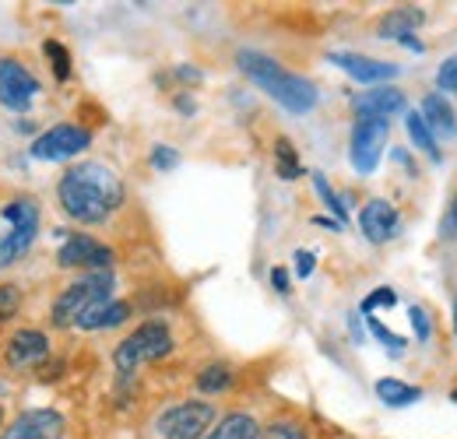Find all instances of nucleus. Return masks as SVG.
<instances>
[{
    "label": "nucleus",
    "instance_id": "f257e3e1",
    "mask_svg": "<svg viewBox=\"0 0 457 439\" xmlns=\"http://www.w3.org/2000/svg\"><path fill=\"white\" fill-rule=\"evenodd\" d=\"M60 208L81 225H99L123 204V183L110 165L81 162L63 172L57 186Z\"/></svg>",
    "mask_w": 457,
    "mask_h": 439
},
{
    "label": "nucleus",
    "instance_id": "f03ea898",
    "mask_svg": "<svg viewBox=\"0 0 457 439\" xmlns=\"http://www.w3.org/2000/svg\"><path fill=\"white\" fill-rule=\"evenodd\" d=\"M236 63L239 70L257 85L264 88L278 106H286L288 112H310L317 106V85L306 81L303 74H292L286 70L278 60L257 54V50H239L236 54Z\"/></svg>",
    "mask_w": 457,
    "mask_h": 439
},
{
    "label": "nucleus",
    "instance_id": "7ed1b4c3",
    "mask_svg": "<svg viewBox=\"0 0 457 439\" xmlns=\"http://www.w3.org/2000/svg\"><path fill=\"white\" fill-rule=\"evenodd\" d=\"M170 352H172L170 327H166L162 320H148V324H141V327L134 330L130 337H123V341L116 344V352H113L116 373H120V377H130L141 362H155V359H162V355H170Z\"/></svg>",
    "mask_w": 457,
    "mask_h": 439
},
{
    "label": "nucleus",
    "instance_id": "20e7f679",
    "mask_svg": "<svg viewBox=\"0 0 457 439\" xmlns=\"http://www.w3.org/2000/svg\"><path fill=\"white\" fill-rule=\"evenodd\" d=\"M113 285L116 281L110 271H92V275H85L81 281H74L57 302H54V324H57V327L78 324L92 306L113 299Z\"/></svg>",
    "mask_w": 457,
    "mask_h": 439
},
{
    "label": "nucleus",
    "instance_id": "39448f33",
    "mask_svg": "<svg viewBox=\"0 0 457 439\" xmlns=\"http://www.w3.org/2000/svg\"><path fill=\"white\" fill-rule=\"evenodd\" d=\"M4 219L11 221V232L0 239V268H11V264H18V257L32 246V239H36V232H39L43 211H39L36 201L18 197V201L4 204Z\"/></svg>",
    "mask_w": 457,
    "mask_h": 439
},
{
    "label": "nucleus",
    "instance_id": "423d86ee",
    "mask_svg": "<svg viewBox=\"0 0 457 439\" xmlns=\"http://www.w3.org/2000/svg\"><path fill=\"white\" fill-rule=\"evenodd\" d=\"M88 145H92V134L85 127L57 123V127H50L46 134H39L32 141V159H39V162H63V159L81 155Z\"/></svg>",
    "mask_w": 457,
    "mask_h": 439
},
{
    "label": "nucleus",
    "instance_id": "0eeeda50",
    "mask_svg": "<svg viewBox=\"0 0 457 439\" xmlns=\"http://www.w3.org/2000/svg\"><path fill=\"white\" fill-rule=\"evenodd\" d=\"M215 422V408L208 401H187L170 408L159 418V433L166 439H201Z\"/></svg>",
    "mask_w": 457,
    "mask_h": 439
},
{
    "label": "nucleus",
    "instance_id": "6e6552de",
    "mask_svg": "<svg viewBox=\"0 0 457 439\" xmlns=\"http://www.w3.org/2000/svg\"><path fill=\"white\" fill-rule=\"evenodd\" d=\"M387 130H391L387 120H355L348 155H352V165L359 176H370L377 169L384 148H387Z\"/></svg>",
    "mask_w": 457,
    "mask_h": 439
},
{
    "label": "nucleus",
    "instance_id": "1a4fd4ad",
    "mask_svg": "<svg viewBox=\"0 0 457 439\" xmlns=\"http://www.w3.org/2000/svg\"><path fill=\"white\" fill-rule=\"evenodd\" d=\"M39 81L18 63V60H0V103L11 112H25L32 106V99L39 95Z\"/></svg>",
    "mask_w": 457,
    "mask_h": 439
},
{
    "label": "nucleus",
    "instance_id": "9d476101",
    "mask_svg": "<svg viewBox=\"0 0 457 439\" xmlns=\"http://www.w3.org/2000/svg\"><path fill=\"white\" fill-rule=\"evenodd\" d=\"M60 268H92V271H110L113 264V250L96 243L92 236H71L57 253Z\"/></svg>",
    "mask_w": 457,
    "mask_h": 439
},
{
    "label": "nucleus",
    "instance_id": "9b49d317",
    "mask_svg": "<svg viewBox=\"0 0 457 439\" xmlns=\"http://www.w3.org/2000/svg\"><path fill=\"white\" fill-rule=\"evenodd\" d=\"M60 436H63V418H60L57 411L39 408V411L18 415V418L4 429L0 439H60Z\"/></svg>",
    "mask_w": 457,
    "mask_h": 439
},
{
    "label": "nucleus",
    "instance_id": "f8f14e48",
    "mask_svg": "<svg viewBox=\"0 0 457 439\" xmlns=\"http://www.w3.org/2000/svg\"><path fill=\"white\" fill-rule=\"evenodd\" d=\"M359 228L366 232L370 243H387L401 232V215L387 201H370L359 215Z\"/></svg>",
    "mask_w": 457,
    "mask_h": 439
},
{
    "label": "nucleus",
    "instance_id": "ddd939ff",
    "mask_svg": "<svg viewBox=\"0 0 457 439\" xmlns=\"http://www.w3.org/2000/svg\"><path fill=\"white\" fill-rule=\"evenodd\" d=\"M331 63H338L348 78H355L362 85H380V81H391L398 74L395 63L373 60V56H362V54H331Z\"/></svg>",
    "mask_w": 457,
    "mask_h": 439
},
{
    "label": "nucleus",
    "instance_id": "4468645a",
    "mask_svg": "<svg viewBox=\"0 0 457 439\" xmlns=\"http://www.w3.org/2000/svg\"><path fill=\"white\" fill-rule=\"evenodd\" d=\"M404 110V95L391 85H377L373 92H362L355 99V112L359 120H391L395 112Z\"/></svg>",
    "mask_w": 457,
    "mask_h": 439
},
{
    "label": "nucleus",
    "instance_id": "2eb2a0df",
    "mask_svg": "<svg viewBox=\"0 0 457 439\" xmlns=\"http://www.w3.org/2000/svg\"><path fill=\"white\" fill-rule=\"evenodd\" d=\"M46 352H50V341L43 330H18V334H11L4 355L11 366L21 369V366H36L39 359H46Z\"/></svg>",
    "mask_w": 457,
    "mask_h": 439
},
{
    "label": "nucleus",
    "instance_id": "dca6fc26",
    "mask_svg": "<svg viewBox=\"0 0 457 439\" xmlns=\"http://www.w3.org/2000/svg\"><path fill=\"white\" fill-rule=\"evenodd\" d=\"M422 120H426V127L433 130V137H454L457 134L454 106H451L444 95H426V103H422Z\"/></svg>",
    "mask_w": 457,
    "mask_h": 439
},
{
    "label": "nucleus",
    "instance_id": "f3484780",
    "mask_svg": "<svg viewBox=\"0 0 457 439\" xmlns=\"http://www.w3.org/2000/svg\"><path fill=\"white\" fill-rule=\"evenodd\" d=\"M130 317V306L127 302H99V306H92L74 327H81V330H106V327H116V324H123Z\"/></svg>",
    "mask_w": 457,
    "mask_h": 439
},
{
    "label": "nucleus",
    "instance_id": "a211bd4d",
    "mask_svg": "<svg viewBox=\"0 0 457 439\" xmlns=\"http://www.w3.org/2000/svg\"><path fill=\"white\" fill-rule=\"evenodd\" d=\"M208 439H261V426L250 418V415H226L212 433Z\"/></svg>",
    "mask_w": 457,
    "mask_h": 439
},
{
    "label": "nucleus",
    "instance_id": "6ab92c4d",
    "mask_svg": "<svg viewBox=\"0 0 457 439\" xmlns=\"http://www.w3.org/2000/svg\"><path fill=\"white\" fill-rule=\"evenodd\" d=\"M419 21H422V11H415V7H401V11H391V14L380 21V32H384V39H404V36L415 32Z\"/></svg>",
    "mask_w": 457,
    "mask_h": 439
},
{
    "label": "nucleus",
    "instance_id": "aec40b11",
    "mask_svg": "<svg viewBox=\"0 0 457 439\" xmlns=\"http://www.w3.org/2000/svg\"><path fill=\"white\" fill-rule=\"evenodd\" d=\"M408 137L415 141V148H422L433 162H440V148H436V137H433V130L426 127V120H422V112H408Z\"/></svg>",
    "mask_w": 457,
    "mask_h": 439
},
{
    "label": "nucleus",
    "instance_id": "412c9836",
    "mask_svg": "<svg viewBox=\"0 0 457 439\" xmlns=\"http://www.w3.org/2000/svg\"><path fill=\"white\" fill-rule=\"evenodd\" d=\"M377 397H380L384 404H391V408H404V404L419 401L422 390H419V386L401 384V380H380V384H377Z\"/></svg>",
    "mask_w": 457,
    "mask_h": 439
},
{
    "label": "nucleus",
    "instance_id": "4be33fe9",
    "mask_svg": "<svg viewBox=\"0 0 457 439\" xmlns=\"http://www.w3.org/2000/svg\"><path fill=\"white\" fill-rule=\"evenodd\" d=\"M275 165H278V176H282V179H299V176H303V165L295 159V148L288 145L286 137L275 141Z\"/></svg>",
    "mask_w": 457,
    "mask_h": 439
},
{
    "label": "nucleus",
    "instance_id": "5701e85b",
    "mask_svg": "<svg viewBox=\"0 0 457 439\" xmlns=\"http://www.w3.org/2000/svg\"><path fill=\"white\" fill-rule=\"evenodd\" d=\"M313 186H317V194H320V201L328 204V211L335 215V221H342V225H345V221H348V208H345V204H342V197H338V194L331 190V183L324 179V172H313Z\"/></svg>",
    "mask_w": 457,
    "mask_h": 439
},
{
    "label": "nucleus",
    "instance_id": "b1692460",
    "mask_svg": "<svg viewBox=\"0 0 457 439\" xmlns=\"http://www.w3.org/2000/svg\"><path fill=\"white\" fill-rule=\"evenodd\" d=\"M232 384V369L228 366H208L201 377H197V386L204 390V393H219V390H226Z\"/></svg>",
    "mask_w": 457,
    "mask_h": 439
},
{
    "label": "nucleus",
    "instance_id": "393cba45",
    "mask_svg": "<svg viewBox=\"0 0 457 439\" xmlns=\"http://www.w3.org/2000/svg\"><path fill=\"white\" fill-rule=\"evenodd\" d=\"M43 54L50 56V63H54V74H57V81H67L71 78V54L60 46L57 39H50V43H43Z\"/></svg>",
    "mask_w": 457,
    "mask_h": 439
},
{
    "label": "nucleus",
    "instance_id": "a878e982",
    "mask_svg": "<svg viewBox=\"0 0 457 439\" xmlns=\"http://www.w3.org/2000/svg\"><path fill=\"white\" fill-rule=\"evenodd\" d=\"M18 306H21V292H18L14 285H0V320L14 317Z\"/></svg>",
    "mask_w": 457,
    "mask_h": 439
},
{
    "label": "nucleus",
    "instance_id": "bb28decb",
    "mask_svg": "<svg viewBox=\"0 0 457 439\" xmlns=\"http://www.w3.org/2000/svg\"><path fill=\"white\" fill-rule=\"evenodd\" d=\"M370 330H373V337H377V341H384L391 352H401V348H404V337H401V334H395L391 327H384L377 317H370Z\"/></svg>",
    "mask_w": 457,
    "mask_h": 439
},
{
    "label": "nucleus",
    "instance_id": "cd10ccee",
    "mask_svg": "<svg viewBox=\"0 0 457 439\" xmlns=\"http://www.w3.org/2000/svg\"><path fill=\"white\" fill-rule=\"evenodd\" d=\"M152 165L159 169V172H170L179 165V152L170 148V145H159V148H152Z\"/></svg>",
    "mask_w": 457,
    "mask_h": 439
},
{
    "label": "nucleus",
    "instance_id": "c85d7f7f",
    "mask_svg": "<svg viewBox=\"0 0 457 439\" xmlns=\"http://www.w3.org/2000/svg\"><path fill=\"white\" fill-rule=\"evenodd\" d=\"M398 302V295L391 292V288H377V292H370L366 299H362V313H373V310H380V306H395Z\"/></svg>",
    "mask_w": 457,
    "mask_h": 439
},
{
    "label": "nucleus",
    "instance_id": "c756f323",
    "mask_svg": "<svg viewBox=\"0 0 457 439\" xmlns=\"http://www.w3.org/2000/svg\"><path fill=\"white\" fill-rule=\"evenodd\" d=\"M264 439H306V433L295 422H275L264 429Z\"/></svg>",
    "mask_w": 457,
    "mask_h": 439
},
{
    "label": "nucleus",
    "instance_id": "7c9ffc66",
    "mask_svg": "<svg viewBox=\"0 0 457 439\" xmlns=\"http://www.w3.org/2000/svg\"><path fill=\"white\" fill-rule=\"evenodd\" d=\"M436 85H440L444 92H457V56L444 60V67L436 70Z\"/></svg>",
    "mask_w": 457,
    "mask_h": 439
},
{
    "label": "nucleus",
    "instance_id": "2f4dec72",
    "mask_svg": "<svg viewBox=\"0 0 457 439\" xmlns=\"http://www.w3.org/2000/svg\"><path fill=\"white\" fill-rule=\"evenodd\" d=\"M408 320H411V327H415V337H419V341H429L433 327H429V317H426L419 306H411V310H408Z\"/></svg>",
    "mask_w": 457,
    "mask_h": 439
},
{
    "label": "nucleus",
    "instance_id": "473e14b6",
    "mask_svg": "<svg viewBox=\"0 0 457 439\" xmlns=\"http://www.w3.org/2000/svg\"><path fill=\"white\" fill-rule=\"evenodd\" d=\"M313 268H317V257H313L310 250H299V253H295V275L310 277L313 275Z\"/></svg>",
    "mask_w": 457,
    "mask_h": 439
},
{
    "label": "nucleus",
    "instance_id": "72a5a7b5",
    "mask_svg": "<svg viewBox=\"0 0 457 439\" xmlns=\"http://www.w3.org/2000/svg\"><path fill=\"white\" fill-rule=\"evenodd\" d=\"M271 285H275V288L286 295V292H288V271H286V268H275V271H271Z\"/></svg>",
    "mask_w": 457,
    "mask_h": 439
},
{
    "label": "nucleus",
    "instance_id": "f704fd0d",
    "mask_svg": "<svg viewBox=\"0 0 457 439\" xmlns=\"http://www.w3.org/2000/svg\"><path fill=\"white\" fill-rule=\"evenodd\" d=\"M444 228H447V236L457 239V201L451 204V211H447V221H444Z\"/></svg>",
    "mask_w": 457,
    "mask_h": 439
},
{
    "label": "nucleus",
    "instance_id": "c9c22d12",
    "mask_svg": "<svg viewBox=\"0 0 457 439\" xmlns=\"http://www.w3.org/2000/svg\"><path fill=\"white\" fill-rule=\"evenodd\" d=\"M313 221H317V225H324V228H335V232L342 228V221H331V219H313Z\"/></svg>",
    "mask_w": 457,
    "mask_h": 439
},
{
    "label": "nucleus",
    "instance_id": "e433bc0d",
    "mask_svg": "<svg viewBox=\"0 0 457 439\" xmlns=\"http://www.w3.org/2000/svg\"><path fill=\"white\" fill-rule=\"evenodd\" d=\"M176 106L183 112H194V103H190V99H176Z\"/></svg>",
    "mask_w": 457,
    "mask_h": 439
},
{
    "label": "nucleus",
    "instance_id": "4c0bfd02",
    "mask_svg": "<svg viewBox=\"0 0 457 439\" xmlns=\"http://www.w3.org/2000/svg\"><path fill=\"white\" fill-rule=\"evenodd\" d=\"M454 330H457V299H454Z\"/></svg>",
    "mask_w": 457,
    "mask_h": 439
},
{
    "label": "nucleus",
    "instance_id": "58836bf2",
    "mask_svg": "<svg viewBox=\"0 0 457 439\" xmlns=\"http://www.w3.org/2000/svg\"><path fill=\"white\" fill-rule=\"evenodd\" d=\"M454 401H457V390H454Z\"/></svg>",
    "mask_w": 457,
    "mask_h": 439
}]
</instances>
